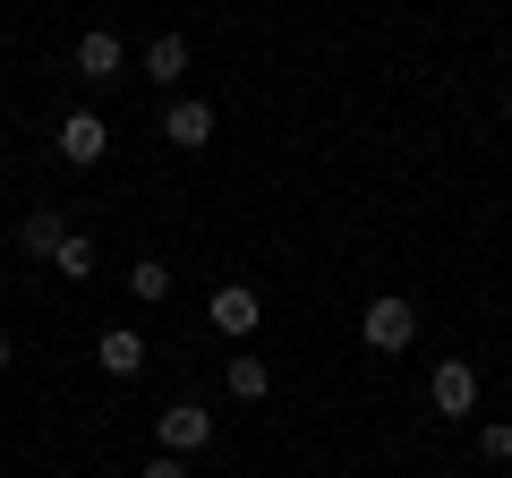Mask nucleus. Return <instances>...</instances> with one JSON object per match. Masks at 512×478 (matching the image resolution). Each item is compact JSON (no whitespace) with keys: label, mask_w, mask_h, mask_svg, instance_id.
Instances as JSON below:
<instances>
[{"label":"nucleus","mask_w":512,"mask_h":478,"mask_svg":"<svg viewBox=\"0 0 512 478\" xmlns=\"http://www.w3.org/2000/svg\"><path fill=\"white\" fill-rule=\"evenodd\" d=\"M359 342L367 350H384V359H402L410 342H419V308H410V299H367V316H359Z\"/></svg>","instance_id":"f257e3e1"},{"label":"nucleus","mask_w":512,"mask_h":478,"mask_svg":"<svg viewBox=\"0 0 512 478\" xmlns=\"http://www.w3.org/2000/svg\"><path fill=\"white\" fill-rule=\"evenodd\" d=\"M427 402H436L444 419H470V410H478V368H470V359H436V376H427Z\"/></svg>","instance_id":"f03ea898"},{"label":"nucleus","mask_w":512,"mask_h":478,"mask_svg":"<svg viewBox=\"0 0 512 478\" xmlns=\"http://www.w3.org/2000/svg\"><path fill=\"white\" fill-rule=\"evenodd\" d=\"M60 163H77V171H86V163H103V146H111V129H103V111H60Z\"/></svg>","instance_id":"7ed1b4c3"},{"label":"nucleus","mask_w":512,"mask_h":478,"mask_svg":"<svg viewBox=\"0 0 512 478\" xmlns=\"http://www.w3.org/2000/svg\"><path fill=\"white\" fill-rule=\"evenodd\" d=\"M205 444H214V410H197V402H171L163 410V453H205Z\"/></svg>","instance_id":"20e7f679"},{"label":"nucleus","mask_w":512,"mask_h":478,"mask_svg":"<svg viewBox=\"0 0 512 478\" xmlns=\"http://www.w3.org/2000/svg\"><path fill=\"white\" fill-rule=\"evenodd\" d=\"M163 137L180 154H197V146H214V103H197V94H180V103L163 111Z\"/></svg>","instance_id":"39448f33"},{"label":"nucleus","mask_w":512,"mask_h":478,"mask_svg":"<svg viewBox=\"0 0 512 478\" xmlns=\"http://www.w3.org/2000/svg\"><path fill=\"white\" fill-rule=\"evenodd\" d=\"M205 316H214V333L239 342V333H256V291H248V282H222V291L205 299Z\"/></svg>","instance_id":"423d86ee"},{"label":"nucleus","mask_w":512,"mask_h":478,"mask_svg":"<svg viewBox=\"0 0 512 478\" xmlns=\"http://www.w3.org/2000/svg\"><path fill=\"white\" fill-rule=\"evenodd\" d=\"M94 368H103V376H120V385H128V376L146 368V333H128V325H111L103 342H94Z\"/></svg>","instance_id":"0eeeda50"},{"label":"nucleus","mask_w":512,"mask_h":478,"mask_svg":"<svg viewBox=\"0 0 512 478\" xmlns=\"http://www.w3.org/2000/svg\"><path fill=\"white\" fill-rule=\"evenodd\" d=\"M77 77H94V86L120 77V35H111V26H86V35H77Z\"/></svg>","instance_id":"6e6552de"},{"label":"nucleus","mask_w":512,"mask_h":478,"mask_svg":"<svg viewBox=\"0 0 512 478\" xmlns=\"http://www.w3.org/2000/svg\"><path fill=\"white\" fill-rule=\"evenodd\" d=\"M146 77H154V86H180V77H188V35H180V26H163V35L146 43Z\"/></svg>","instance_id":"1a4fd4ad"},{"label":"nucleus","mask_w":512,"mask_h":478,"mask_svg":"<svg viewBox=\"0 0 512 478\" xmlns=\"http://www.w3.org/2000/svg\"><path fill=\"white\" fill-rule=\"evenodd\" d=\"M18 239H26V257H52L60 239H69V214H60V205H35V214L18 222Z\"/></svg>","instance_id":"9d476101"},{"label":"nucleus","mask_w":512,"mask_h":478,"mask_svg":"<svg viewBox=\"0 0 512 478\" xmlns=\"http://www.w3.org/2000/svg\"><path fill=\"white\" fill-rule=\"evenodd\" d=\"M222 385H231L239 402H265V393H274V368H265V359H256V350H239L231 368H222Z\"/></svg>","instance_id":"9b49d317"},{"label":"nucleus","mask_w":512,"mask_h":478,"mask_svg":"<svg viewBox=\"0 0 512 478\" xmlns=\"http://www.w3.org/2000/svg\"><path fill=\"white\" fill-rule=\"evenodd\" d=\"M94 265H103V257H94L86 231H69V239L52 248V274H60V282H94Z\"/></svg>","instance_id":"f8f14e48"},{"label":"nucleus","mask_w":512,"mask_h":478,"mask_svg":"<svg viewBox=\"0 0 512 478\" xmlns=\"http://www.w3.org/2000/svg\"><path fill=\"white\" fill-rule=\"evenodd\" d=\"M128 291L146 299V308H154V299H171V265L163 257H137V265H128Z\"/></svg>","instance_id":"ddd939ff"},{"label":"nucleus","mask_w":512,"mask_h":478,"mask_svg":"<svg viewBox=\"0 0 512 478\" xmlns=\"http://www.w3.org/2000/svg\"><path fill=\"white\" fill-rule=\"evenodd\" d=\"M478 453H487V461H512V427H478Z\"/></svg>","instance_id":"4468645a"},{"label":"nucleus","mask_w":512,"mask_h":478,"mask_svg":"<svg viewBox=\"0 0 512 478\" xmlns=\"http://www.w3.org/2000/svg\"><path fill=\"white\" fill-rule=\"evenodd\" d=\"M137 478H188V461H180V453H154V461H146Z\"/></svg>","instance_id":"2eb2a0df"},{"label":"nucleus","mask_w":512,"mask_h":478,"mask_svg":"<svg viewBox=\"0 0 512 478\" xmlns=\"http://www.w3.org/2000/svg\"><path fill=\"white\" fill-rule=\"evenodd\" d=\"M0 376H9V333H0Z\"/></svg>","instance_id":"dca6fc26"},{"label":"nucleus","mask_w":512,"mask_h":478,"mask_svg":"<svg viewBox=\"0 0 512 478\" xmlns=\"http://www.w3.org/2000/svg\"><path fill=\"white\" fill-rule=\"evenodd\" d=\"M504 120H512V94H504Z\"/></svg>","instance_id":"f3484780"}]
</instances>
